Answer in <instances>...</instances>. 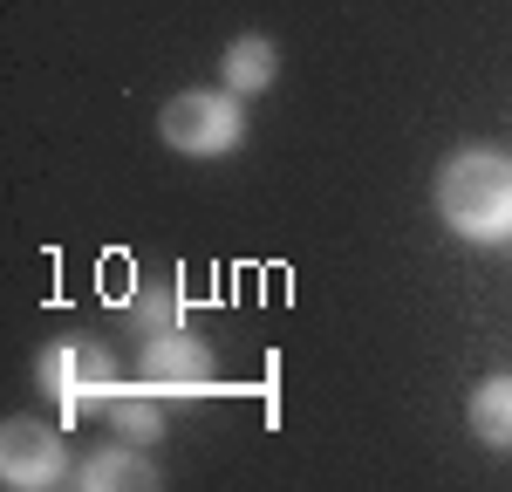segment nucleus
Returning <instances> with one entry per match:
<instances>
[{"mask_svg": "<svg viewBox=\"0 0 512 492\" xmlns=\"http://www.w3.org/2000/svg\"><path fill=\"white\" fill-rule=\"evenodd\" d=\"M437 219L465 246H506L512 240V158L506 151H458L437 171Z\"/></svg>", "mask_w": 512, "mask_h": 492, "instance_id": "obj_1", "label": "nucleus"}, {"mask_svg": "<svg viewBox=\"0 0 512 492\" xmlns=\"http://www.w3.org/2000/svg\"><path fill=\"white\" fill-rule=\"evenodd\" d=\"M35 383H41V397L62 410V424H69L89 404H103L123 376H117L110 342H96V335H55V342H41V356H35Z\"/></svg>", "mask_w": 512, "mask_h": 492, "instance_id": "obj_2", "label": "nucleus"}, {"mask_svg": "<svg viewBox=\"0 0 512 492\" xmlns=\"http://www.w3.org/2000/svg\"><path fill=\"white\" fill-rule=\"evenodd\" d=\"M158 137L178 158H233L246 144V110L233 89H185L158 110Z\"/></svg>", "mask_w": 512, "mask_h": 492, "instance_id": "obj_3", "label": "nucleus"}, {"mask_svg": "<svg viewBox=\"0 0 512 492\" xmlns=\"http://www.w3.org/2000/svg\"><path fill=\"white\" fill-rule=\"evenodd\" d=\"M144 390L151 397H205L212 383H219V369H212V342L205 335H192V328H164V335H151L144 342Z\"/></svg>", "mask_w": 512, "mask_h": 492, "instance_id": "obj_4", "label": "nucleus"}, {"mask_svg": "<svg viewBox=\"0 0 512 492\" xmlns=\"http://www.w3.org/2000/svg\"><path fill=\"white\" fill-rule=\"evenodd\" d=\"M0 479L14 492H48L69 479V445H62V431H48L35 417H21V424H7L0 431Z\"/></svg>", "mask_w": 512, "mask_h": 492, "instance_id": "obj_5", "label": "nucleus"}, {"mask_svg": "<svg viewBox=\"0 0 512 492\" xmlns=\"http://www.w3.org/2000/svg\"><path fill=\"white\" fill-rule=\"evenodd\" d=\"M76 486L82 492H117V486L123 492H151V486H158V465H151V458L137 451V438H130V445L96 451V458L76 472Z\"/></svg>", "mask_w": 512, "mask_h": 492, "instance_id": "obj_6", "label": "nucleus"}, {"mask_svg": "<svg viewBox=\"0 0 512 492\" xmlns=\"http://www.w3.org/2000/svg\"><path fill=\"white\" fill-rule=\"evenodd\" d=\"M219 69H226V89H233V96H260V89H274V76H280V48L267 35H239Z\"/></svg>", "mask_w": 512, "mask_h": 492, "instance_id": "obj_7", "label": "nucleus"}, {"mask_svg": "<svg viewBox=\"0 0 512 492\" xmlns=\"http://www.w3.org/2000/svg\"><path fill=\"white\" fill-rule=\"evenodd\" d=\"M465 417H472V438L492 451H512V376H485L472 390V404H465Z\"/></svg>", "mask_w": 512, "mask_h": 492, "instance_id": "obj_8", "label": "nucleus"}, {"mask_svg": "<svg viewBox=\"0 0 512 492\" xmlns=\"http://www.w3.org/2000/svg\"><path fill=\"white\" fill-rule=\"evenodd\" d=\"M103 417H110V431H117V438H137V445H151V438H158L164 431V417H158V404H151V397H144V390H110V397H103Z\"/></svg>", "mask_w": 512, "mask_h": 492, "instance_id": "obj_9", "label": "nucleus"}, {"mask_svg": "<svg viewBox=\"0 0 512 492\" xmlns=\"http://www.w3.org/2000/svg\"><path fill=\"white\" fill-rule=\"evenodd\" d=\"M130 328L151 342L164 328H185V308H178V287H137L130 294Z\"/></svg>", "mask_w": 512, "mask_h": 492, "instance_id": "obj_10", "label": "nucleus"}]
</instances>
